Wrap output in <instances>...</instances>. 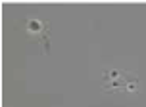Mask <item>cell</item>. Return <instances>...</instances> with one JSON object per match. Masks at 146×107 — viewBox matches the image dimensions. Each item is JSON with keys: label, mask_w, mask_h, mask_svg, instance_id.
<instances>
[{"label": "cell", "mask_w": 146, "mask_h": 107, "mask_svg": "<svg viewBox=\"0 0 146 107\" xmlns=\"http://www.w3.org/2000/svg\"><path fill=\"white\" fill-rule=\"evenodd\" d=\"M27 25H29V31H35V33H38V31H40V27H42V23L40 21H33V19H31L29 23H27Z\"/></svg>", "instance_id": "6da1fadb"}]
</instances>
